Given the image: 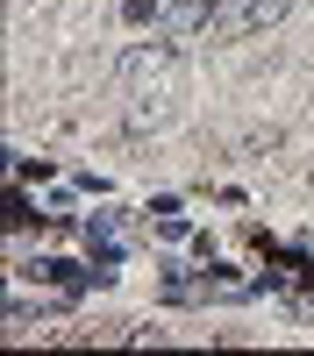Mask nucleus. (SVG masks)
<instances>
[{"label": "nucleus", "mask_w": 314, "mask_h": 356, "mask_svg": "<svg viewBox=\"0 0 314 356\" xmlns=\"http://www.w3.org/2000/svg\"><path fill=\"white\" fill-rule=\"evenodd\" d=\"M293 0H214V22L207 36H250V29H272Z\"/></svg>", "instance_id": "1"}, {"label": "nucleus", "mask_w": 314, "mask_h": 356, "mask_svg": "<svg viewBox=\"0 0 314 356\" xmlns=\"http://www.w3.org/2000/svg\"><path fill=\"white\" fill-rule=\"evenodd\" d=\"M164 65H171V43H150V50H129V57H122V79H129V86H143V79H157Z\"/></svg>", "instance_id": "2"}]
</instances>
